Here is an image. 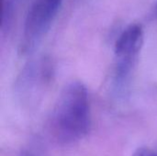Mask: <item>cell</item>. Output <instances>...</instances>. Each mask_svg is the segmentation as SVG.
Returning a JSON list of instances; mask_svg holds the SVG:
<instances>
[{"instance_id":"4","label":"cell","mask_w":157,"mask_h":156,"mask_svg":"<svg viewBox=\"0 0 157 156\" xmlns=\"http://www.w3.org/2000/svg\"><path fill=\"white\" fill-rule=\"evenodd\" d=\"M22 0H3L1 12V31L7 33L13 24V19Z\"/></svg>"},{"instance_id":"6","label":"cell","mask_w":157,"mask_h":156,"mask_svg":"<svg viewBox=\"0 0 157 156\" xmlns=\"http://www.w3.org/2000/svg\"><path fill=\"white\" fill-rule=\"evenodd\" d=\"M154 17L157 18V4L156 6H155V10H154Z\"/></svg>"},{"instance_id":"5","label":"cell","mask_w":157,"mask_h":156,"mask_svg":"<svg viewBox=\"0 0 157 156\" xmlns=\"http://www.w3.org/2000/svg\"><path fill=\"white\" fill-rule=\"evenodd\" d=\"M132 156H157V153L149 148L142 147L136 150Z\"/></svg>"},{"instance_id":"3","label":"cell","mask_w":157,"mask_h":156,"mask_svg":"<svg viewBox=\"0 0 157 156\" xmlns=\"http://www.w3.org/2000/svg\"><path fill=\"white\" fill-rule=\"evenodd\" d=\"M63 0H34L31 4L23 28L19 51L23 55L31 53L49 31Z\"/></svg>"},{"instance_id":"2","label":"cell","mask_w":157,"mask_h":156,"mask_svg":"<svg viewBox=\"0 0 157 156\" xmlns=\"http://www.w3.org/2000/svg\"><path fill=\"white\" fill-rule=\"evenodd\" d=\"M144 37L142 26L132 24L121 32L116 41L111 87L118 97H124L131 89Z\"/></svg>"},{"instance_id":"1","label":"cell","mask_w":157,"mask_h":156,"mask_svg":"<svg viewBox=\"0 0 157 156\" xmlns=\"http://www.w3.org/2000/svg\"><path fill=\"white\" fill-rule=\"evenodd\" d=\"M51 131L60 144H72L84 139L91 127L88 92L80 81L67 84L52 113Z\"/></svg>"}]
</instances>
